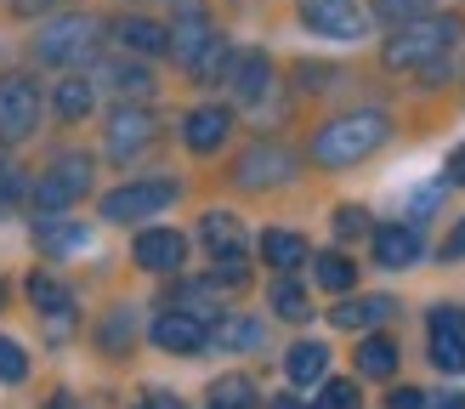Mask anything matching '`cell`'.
<instances>
[{
	"instance_id": "obj_33",
	"label": "cell",
	"mask_w": 465,
	"mask_h": 409,
	"mask_svg": "<svg viewBox=\"0 0 465 409\" xmlns=\"http://www.w3.org/2000/svg\"><path fill=\"white\" fill-rule=\"evenodd\" d=\"M375 12H381L386 23H409V17H426L431 0H375Z\"/></svg>"
},
{
	"instance_id": "obj_22",
	"label": "cell",
	"mask_w": 465,
	"mask_h": 409,
	"mask_svg": "<svg viewBox=\"0 0 465 409\" xmlns=\"http://www.w3.org/2000/svg\"><path fill=\"white\" fill-rule=\"evenodd\" d=\"M262 256H267L278 273H290V267L307 262L312 250H307V239H301V234H290V227H267V234H262Z\"/></svg>"
},
{
	"instance_id": "obj_31",
	"label": "cell",
	"mask_w": 465,
	"mask_h": 409,
	"mask_svg": "<svg viewBox=\"0 0 465 409\" xmlns=\"http://www.w3.org/2000/svg\"><path fill=\"white\" fill-rule=\"evenodd\" d=\"M29 295H35L40 313H63V307H68V290L52 279V273H35V279H29Z\"/></svg>"
},
{
	"instance_id": "obj_30",
	"label": "cell",
	"mask_w": 465,
	"mask_h": 409,
	"mask_svg": "<svg viewBox=\"0 0 465 409\" xmlns=\"http://www.w3.org/2000/svg\"><path fill=\"white\" fill-rule=\"evenodd\" d=\"M131 330H136L131 307H114V313L103 318V347H108V353H125V347H131Z\"/></svg>"
},
{
	"instance_id": "obj_16",
	"label": "cell",
	"mask_w": 465,
	"mask_h": 409,
	"mask_svg": "<svg viewBox=\"0 0 465 409\" xmlns=\"http://www.w3.org/2000/svg\"><path fill=\"white\" fill-rule=\"evenodd\" d=\"M227 131H232V114L227 108H193L188 120H182V143H188L193 154H216L227 143Z\"/></svg>"
},
{
	"instance_id": "obj_18",
	"label": "cell",
	"mask_w": 465,
	"mask_h": 409,
	"mask_svg": "<svg viewBox=\"0 0 465 409\" xmlns=\"http://www.w3.org/2000/svg\"><path fill=\"white\" fill-rule=\"evenodd\" d=\"M391 295H358V302H341L330 318H335V330H375V324H386L391 318Z\"/></svg>"
},
{
	"instance_id": "obj_8",
	"label": "cell",
	"mask_w": 465,
	"mask_h": 409,
	"mask_svg": "<svg viewBox=\"0 0 465 409\" xmlns=\"http://www.w3.org/2000/svg\"><path fill=\"white\" fill-rule=\"evenodd\" d=\"M295 176V154L290 148H278V143H255V148H244V159L232 165V182L239 188H278V182H290Z\"/></svg>"
},
{
	"instance_id": "obj_35",
	"label": "cell",
	"mask_w": 465,
	"mask_h": 409,
	"mask_svg": "<svg viewBox=\"0 0 465 409\" xmlns=\"http://www.w3.org/2000/svg\"><path fill=\"white\" fill-rule=\"evenodd\" d=\"M363 227H369V216L358 211V204H341V211H335V234H341V239H358Z\"/></svg>"
},
{
	"instance_id": "obj_36",
	"label": "cell",
	"mask_w": 465,
	"mask_h": 409,
	"mask_svg": "<svg viewBox=\"0 0 465 409\" xmlns=\"http://www.w3.org/2000/svg\"><path fill=\"white\" fill-rule=\"evenodd\" d=\"M391 409H426V393L420 386H398V393H391Z\"/></svg>"
},
{
	"instance_id": "obj_5",
	"label": "cell",
	"mask_w": 465,
	"mask_h": 409,
	"mask_svg": "<svg viewBox=\"0 0 465 409\" xmlns=\"http://www.w3.org/2000/svg\"><path fill=\"white\" fill-rule=\"evenodd\" d=\"M40 125V85L29 75H6L0 80V136L6 143H23Z\"/></svg>"
},
{
	"instance_id": "obj_40",
	"label": "cell",
	"mask_w": 465,
	"mask_h": 409,
	"mask_svg": "<svg viewBox=\"0 0 465 409\" xmlns=\"http://www.w3.org/2000/svg\"><path fill=\"white\" fill-rule=\"evenodd\" d=\"M17 12H45V6H57V0H12Z\"/></svg>"
},
{
	"instance_id": "obj_3",
	"label": "cell",
	"mask_w": 465,
	"mask_h": 409,
	"mask_svg": "<svg viewBox=\"0 0 465 409\" xmlns=\"http://www.w3.org/2000/svg\"><path fill=\"white\" fill-rule=\"evenodd\" d=\"M97 45H103V23L85 17V12L57 17V23H45V29H40V57L52 63V68H80V63L97 57Z\"/></svg>"
},
{
	"instance_id": "obj_20",
	"label": "cell",
	"mask_w": 465,
	"mask_h": 409,
	"mask_svg": "<svg viewBox=\"0 0 465 409\" xmlns=\"http://www.w3.org/2000/svg\"><path fill=\"white\" fill-rule=\"evenodd\" d=\"M284 375L295 386H318L323 375H330V347H318V341H295L290 358H284Z\"/></svg>"
},
{
	"instance_id": "obj_10",
	"label": "cell",
	"mask_w": 465,
	"mask_h": 409,
	"mask_svg": "<svg viewBox=\"0 0 465 409\" xmlns=\"http://www.w3.org/2000/svg\"><path fill=\"white\" fill-rule=\"evenodd\" d=\"M153 347L159 353H182V358H188V353H204V335H211V324H204V318L199 313H182V307H171V313H159L153 318Z\"/></svg>"
},
{
	"instance_id": "obj_14",
	"label": "cell",
	"mask_w": 465,
	"mask_h": 409,
	"mask_svg": "<svg viewBox=\"0 0 465 409\" xmlns=\"http://www.w3.org/2000/svg\"><path fill=\"white\" fill-rule=\"evenodd\" d=\"M222 80L232 85V97H239V103H262L267 85H272V63H267V52H232Z\"/></svg>"
},
{
	"instance_id": "obj_6",
	"label": "cell",
	"mask_w": 465,
	"mask_h": 409,
	"mask_svg": "<svg viewBox=\"0 0 465 409\" xmlns=\"http://www.w3.org/2000/svg\"><path fill=\"white\" fill-rule=\"evenodd\" d=\"M301 23L323 40H363L369 35V17L358 0H301Z\"/></svg>"
},
{
	"instance_id": "obj_11",
	"label": "cell",
	"mask_w": 465,
	"mask_h": 409,
	"mask_svg": "<svg viewBox=\"0 0 465 409\" xmlns=\"http://www.w3.org/2000/svg\"><path fill=\"white\" fill-rule=\"evenodd\" d=\"M131 256L143 273H176L182 262H188V239L176 234V227H143L131 244Z\"/></svg>"
},
{
	"instance_id": "obj_17",
	"label": "cell",
	"mask_w": 465,
	"mask_h": 409,
	"mask_svg": "<svg viewBox=\"0 0 465 409\" xmlns=\"http://www.w3.org/2000/svg\"><path fill=\"white\" fill-rule=\"evenodd\" d=\"M375 262L381 267H414V262H420V234L403 227V222L381 227V234H375Z\"/></svg>"
},
{
	"instance_id": "obj_24",
	"label": "cell",
	"mask_w": 465,
	"mask_h": 409,
	"mask_svg": "<svg viewBox=\"0 0 465 409\" xmlns=\"http://www.w3.org/2000/svg\"><path fill=\"white\" fill-rule=\"evenodd\" d=\"M358 370L369 381H386L391 370H398V347H391L386 335H363V347H358Z\"/></svg>"
},
{
	"instance_id": "obj_42",
	"label": "cell",
	"mask_w": 465,
	"mask_h": 409,
	"mask_svg": "<svg viewBox=\"0 0 465 409\" xmlns=\"http://www.w3.org/2000/svg\"><path fill=\"white\" fill-rule=\"evenodd\" d=\"M272 409H301V404H295V398H278V404H272Z\"/></svg>"
},
{
	"instance_id": "obj_19",
	"label": "cell",
	"mask_w": 465,
	"mask_h": 409,
	"mask_svg": "<svg viewBox=\"0 0 465 409\" xmlns=\"http://www.w3.org/2000/svg\"><path fill=\"white\" fill-rule=\"evenodd\" d=\"M114 40L131 45V52H143V57H159L171 45L165 23H153V17H120V23H114Z\"/></svg>"
},
{
	"instance_id": "obj_41",
	"label": "cell",
	"mask_w": 465,
	"mask_h": 409,
	"mask_svg": "<svg viewBox=\"0 0 465 409\" xmlns=\"http://www.w3.org/2000/svg\"><path fill=\"white\" fill-rule=\"evenodd\" d=\"M45 409H74V393H52V398H45Z\"/></svg>"
},
{
	"instance_id": "obj_28",
	"label": "cell",
	"mask_w": 465,
	"mask_h": 409,
	"mask_svg": "<svg viewBox=\"0 0 465 409\" xmlns=\"http://www.w3.org/2000/svg\"><path fill=\"white\" fill-rule=\"evenodd\" d=\"M91 234L85 227H74V222H57V216H45L40 222V250H52V256H63V250H80Z\"/></svg>"
},
{
	"instance_id": "obj_1",
	"label": "cell",
	"mask_w": 465,
	"mask_h": 409,
	"mask_svg": "<svg viewBox=\"0 0 465 409\" xmlns=\"http://www.w3.org/2000/svg\"><path fill=\"white\" fill-rule=\"evenodd\" d=\"M391 136V120L381 108H358V114H341V120H330L318 136H312V159L318 165H330V171H341V165H358V159H369L381 143Z\"/></svg>"
},
{
	"instance_id": "obj_34",
	"label": "cell",
	"mask_w": 465,
	"mask_h": 409,
	"mask_svg": "<svg viewBox=\"0 0 465 409\" xmlns=\"http://www.w3.org/2000/svg\"><path fill=\"white\" fill-rule=\"evenodd\" d=\"M23 375H29V358H23L17 341L0 335V381H23Z\"/></svg>"
},
{
	"instance_id": "obj_27",
	"label": "cell",
	"mask_w": 465,
	"mask_h": 409,
	"mask_svg": "<svg viewBox=\"0 0 465 409\" xmlns=\"http://www.w3.org/2000/svg\"><path fill=\"white\" fill-rule=\"evenodd\" d=\"M108 85L120 91V97H136V103H143L148 91H153V75H148L143 63H108Z\"/></svg>"
},
{
	"instance_id": "obj_29",
	"label": "cell",
	"mask_w": 465,
	"mask_h": 409,
	"mask_svg": "<svg viewBox=\"0 0 465 409\" xmlns=\"http://www.w3.org/2000/svg\"><path fill=\"white\" fill-rule=\"evenodd\" d=\"M272 313H278V318H307L312 302H307V290H301L295 279H278V284H272Z\"/></svg>"
},
{
	"instance_id": "obj_37",
	"label": "cell",
	"mask_w": 465,
	"mask_h": 409,
	"mask_svg": "<svg viewBox=\"0 0 465 409\" xmlns=\"http://www.w3.org/2000/svg\"><path fill=\"white\" fill-rule=\"evenodd\" d=\"M465 256V222L454 227V234H449V244H443V262H460Z\"/></svg>"
},
{
	"instance_id": "obj_12",
	"label": "cell",
	"mask_w": 465,
	"mask_h": 409,
	"mask_svg": "<svg viewBox=\"0 0 465 409\" xmlns=\"http://www.w3.org/2000/svg\"><path fill=\"white\" fill-rule=\"evenodd\" d=\"M426 335H431V364L449 370V375H460L465 370V318L454 307H437L426 318Z\"/></svg>"
},
{
	"instance_id": "obj_44",
	"label": "cell",
	"mask_w": 465,
	"mask_h": 409,
	"mask_svg": "<svg viewBox=\"0 0 465 409\" xmlns=\"http://www.w3.org/2000/svg\"><path fill=\"white\" fill-rule=\"evenodd\" d=\"M143 409H153V404H143Z\"/></svg>"
},
{
	"instance_id": "obj_2",
	"label": "cell",
	"mask_w": 465,
	"mask_h": 409,
	"mask_svg": "<svg viewBox=\"0 0 465 409\" xmlns=\"http://www.w3.org/2000/svg\"><path fill=\"white\" fill-rule=\"evenodd\" d=\"M454 40H460V17H409L398 23V35L386 40V68H431V63H443L454 52Z\"/></svg>"
},
{
	"instance_id": "obj_32",
	"label": "cell",
	"mask_w": 465,
	"mask_h": 409,
	"mask_svg": "<svg viewBox=\"0 0 465 409\" xmlns=\"http://www.w3.org/2000/svg\"><path fill=\"white\" fill-rule=\"evenodd\" d=\"M312 409H358V386L352 381H323V393L312 398Z\"/></svg>"
},
{
	"instance_id": "obj_7",
	"label": "cell",
	"mask_w": 465,
	"mask_h": 409,
	"mask_svg": "<svg viewBox=\"0 0 465 409\" xmlns=\"http://www.w3.org/2000/svg\"><path fill=\"white\" fill-rule=\"evenodd\" d=\"M176 204V182H125V188H114L103 199V216L108 222H143L153 211H165Z\"/></svg>"
},
{
	"instance_id": "obj_15",
	"label": "cell",
	"mask_w": 465,
	"mask_h": 409,
	"mask_svg": "<svg viewBox=\"0 0 465 409\" xmlns=\"http://www.w3.org/2000/svg\"><path fill=\"white\" fill-rule=\"evenodd\" d=\"M199 239H204V256H216V262H244V227H239V216H232V211H204Z\"/></svg>"
},
{
	"instance_id": "obj_38",
	"label": "cell",
	"mask_w": 465,
	"mask_h": 409,
	"mask_svg": "<svg viewBox=\"0 0 465 409\" xmlns=\"http://www.w3.org/2000/svg\"><path fill=\"white\" fill-rule=\"evenodd\" d=\"M449 182H454V188H465V143L449 154Z\"/></svg>"
},
{
	"instance_id": "obj_43",
	"label": "cell",
	"mask_w": 465,
	"mask_h": 409,
	"mask_svg": "<svg viewBox=\"0 0 465 409\" xmlns=\"http://www.w3.org/2000/svg\"><path fill=\"white\" fill-rule=\"evenodd\" d=\"M0 302H6V284H0Z\"/></svg>"
},
{
	"instance_id": "obj_4",
	"label": "cell",
	"mask_w": 465,
	"mask_h": 409,
	"mask_svg": "<svg viewBox=\"0 0 465 409\" xmlns=\"http://www.w3.org/2000/svg\"><path fill=\"white\" fill-rule=\"evenodd\" d=\"M85 194H91V159L85 154H57L52 171H45L40 188H35V204H40V216H68V204H80Z\"/></svg>"
},
{
	"instance_id": "obj_21",
	"label": "cell",
	"mask_w": 465,
	"mask_h": 409,
	"mask_svg": "<svg viewBox=\"0 0 465 409\" xmlns=\"http://www.w3.org/2000/svg\"><path fill=\"white\" fill-rule=\"evenodd\" d=\"M204 347H222V353H255L262 347V324L255 318H216Z\"/></svg>"
},
{
	"instance_id": "obj_39",
	"label": "cell",
	"mask_w": 465,
	"mask_h": 409,
	"mask_svg": "<svg viewBox=\"0 0 465 409\" xmlns=\"http://www.w3.org/2000/svg\"><path fill=\"white\" fill-rule=\"evenodd\" d=\"M426 409H465V393H443V398H426Z\"/></svg>"
},
{
	"instance_id": "obj_9",
	"label": "cell",
	"mask_w": 465,
	"mask_h": 409,
	"mask_svg": "<svg viewBox=\"0 0 465 409\" xmlns=\"http://www.w3.org/2000/svg\"><path fill=\"white\" fill-rule=\"evenodd\" d=\"M171 45L165 52L182 63V68H193L204 52H211V40H216V29H211V17L199 12V0H176V23H171Z\"/></svg>"
},
{
	"instance_id": "obj_23",
	"label": "cell",
	"mask_w": 465,
	"mask_h": 409,
	"mask_svg": "<svg viewBox=\"0 0 465 409\" xmlns=\"http://www.w3.org/2000/svg\"><path fill=\"white\" fill-rule=\"evenodd\" d=\"M91 103H97V91H91V80H85V75H63V85L52 91V108L63 114V120H85Z\"/></svg>"
},
{
	"instance_id": "obj_25",
	"label": "cell",
	"mask_w": 465,
	"mask_h": 409,
	"mask_svg": "<svg viewBox=\"0 0 465 409\" xmlns=\"http://www.w3.org/2000/svg\"><path fill=\"white\" fill-rule=\"evenodd\" d=\"M262 398H255V381H244V375H222V381H211V409H255Z\"/></svg>"
},
{
	"instance_id": "obj_13",
	"label": "cell",
	"mask_w": 465,
	"mask_h": 409,
	"mask_svg": "<svg viewBox=\"0 0 465 409\" xmlns=\"http://www.w3.org/2000/svg\"><path fill=\"white\" fill-rule=\"evenodd\" d=\"M108 154L114 159H131V154H143L153 143V114L143 103H125V108H114V120H108Z\"/></svg>"
},
{
	"instance_id": "obj_26",
	"label": "cell",
	"mask_w": 465,
	"mask_h": 409,
	"mask_svg": "<svg viewBox=\"0 0 465 409\" xmlns=\"http://www.w3.org/2000/svg\"><path fill=\"white\" fill-rule=\"evenodd\" d=\"M312 267H318V284H323V290H335V295L358 284V267L346 262L341 250H323V256H312Z\"/></svg>"
}]
</instances>
